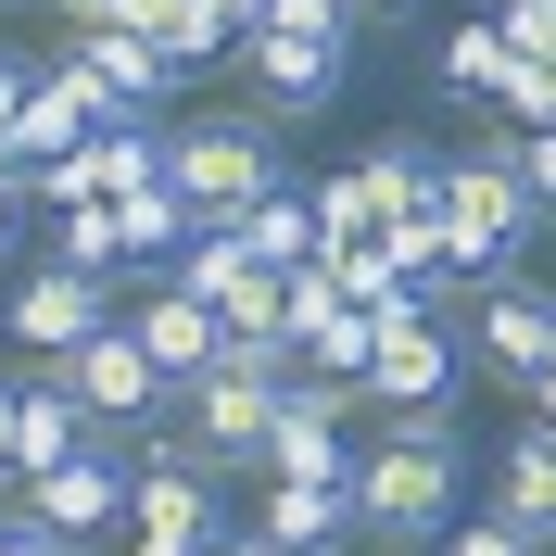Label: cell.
<instances>
[{"mask_svg": "<svg viewBox=\"0 0 556 556\" xmlns=\"http://www.w3.org/2000/svg\"><path fill=\"white\" fill-rule=\"evenodd\" d=\"M367 354H380V316H329V329H316V342H304V367H316V380H354V392H367Z\"/></svg>", "mask_w": 556, "mask_h": 556, "instance_id": "cell-25", "label": "cell"}, {"mask_svg": "<svg viewBox=\"0 0 556 556\" xmlns=\"http://www.w3.org/2000/svg\"><path fill=\"white\" fill-rule=\"evenodd\" d=\"M455 342L481 354V380H531V367L556 354V291H544V278H493L481 329H455Z\"/></svg>", "mask_w": 556, "mask_h": 556, "instance_id": "cell-12", "label": "cell"}, {"mask_svg": "<svg viewBox=\"0 0 556 556\" xmlns=\"http://www.w3.org/2000/svg\"><path fill=\"white\" fill-rule=\"evenodd\" d=\"M506 76H519V51H506V26H493V13H468V26H443V51H430V89H443V102H506Z\"/></svg>", "mask_w": 556, "mask_h": 556, "instance_id": "cell-19", "label": "cell"}, {"mask_svg": "<svg viewBox=\"0 0 556 556\" xmlns=\"http://www.w3.org/2000/svg\"><path fill=\"white\" fill-rule=\"evenodd\" d=\"M0 468H13V367H0Z\"/></svg>", "mask_w": 556, "mask_h": 556, "instance_id": "cell-33", "label": "cell"}, {"mask_svg": "<svg viewBox=\"0 0 556 556\" xmlns=\"http://www.w3.org/2000/svg\"><path fill=\"white\" fill-rule=\"evenodd\" d=\"M26 89H38V64H26V51H0V152H13V114H26Z\"/></svg>", "mask_w": 556, "mask_h": 556, "instance_id": "cell-30", "label": "cell"}, {"mask_svg": "<svg viewBox=\"0 0 556 556\" xmlns=\"http://www.w3.org/2000/svg\"><path fill=\"white\" fill-rule=\"evenodd\" d=\"M443 556H544V544H531L519 519H493V506H481V519H455V531H443Z\"/></svg>", "mask_w": 556, "mask_h": 556, "instance_id": "cell-27", "label": "cell"}, {"mask_svg": "<svg viewBox=\"0 0 556 556\" xmlns=\"http://www.w3.org/2000/svg\"><path fill=\"white\" fill-rule=\"evenodd\" d=\"M493 114H506V127H556V64H519Z\"/></svg>", "mask_w": 556, "mask_h": 556, "instance_id": "cell-28", "label": "cell"}, {"mask_svg": "<svg viewBox=\"0 0 556 556\" xmlns=\"http://www.w3.org/2000/svg\"><path fill=\"white\" fill-rule=\"evenodd\" d=\"M354 177L380 190V228H430V215H443V152H430L417 127H380L367 152H354Z\"/></svg>", "mask_w": 556, "mask_h": 556, "instance_id": "cell-17", "label": "cell"}, {"mask_svg": "<svg viewBox=\"0 0 556 556\" xmlns=\"http://www.w3.org/2000/svg\"><path fill=\"white\" fill-rule=\"evenodd\" d=\"M177 13H190V0H102V26H127V38H152V51H165V38H177Z\"/></svg>", "mask_w": 556, "mask_h": 556, "instance_id": "cell-29", "label": "cell"}, {"mask_svg": "<svg viewBox=\"0 0 556 556\" xmlns=\"http://www.w3.org/2000/svg\"><path fill=\"white\" fill-rule=\"evenodd\" d=\"M26 519H38V531H64V544L114 531V519H127V443L102 430V443H76L64 468H38V481H26Z\"/></svg>", "mask_w": 556, "mask_h": 556, "instance_id": "cell-8", "label": "cell"}, {"mask_svg": "<svg viewBox=\"0 0 556 556\" xmlns=\"http://www.w3.org/2000/svg\"><path fill=\"white\" fill-rule=\"evenodd\" d=\"M455 367H468V342H455L443 316H405V329H380V354H367V417L455 405Z\"/></svg>", "mask_w": 556, "mask_h": 556, "instance_id": "cell-9", "label": "cell"}, {"mask_svg": "<svg viewBox=\"0 0 556 556\" xmlns=\"http://www.w3.org/2000/svg\"><path fill=\"white\" fill-rule=\"evenodd\" d=\"M342 481H354V544H392V556L443 544L455 506H468V430H455V405L380 417V443L354 455Z\"/></svg>", "mask_w": 556, "mask_h": 556, "instance_id": "cell-1", "label": "cell"}, {"mask_svg": "<svg viewBox=\"0 0 556 556\" xmlns=\"http://www.w3.org/2000/svg\"><path fill=\"white\" fill-rule=\"evenodd\" d=\"M253 531L278 556H342L354 544V481H266L253 493Z\"/></svg>", "mask_w": 556, "mask_h": 556, "instance_id": "cell-16", "label": "cell"}, {"mask_svg": "<svg viewBox=\"0 0 556 556\" xmlns=\"http://www.w3.org/2000/svg\"><path fill=\"white\" fill-rule=\"evenodd\" d=\"M127 329H139V354L165 367V392H190L228 354V329H215V304L203 291H177V278H139V304H127Z\"/></svg>", "mask_w": 556, "mask_h": 556, "instance_id": "cell-11", "label": "cell"}, {"mask_svg": "<svg viewBox=\"0 0 556 556\" xmlns=\"http://www.w3.org/2000/svg\"><path fill=\"white\" fill-rule=\"evenodd\" d=\"M493 519H519L531 544L556 556V430L544 417H519V430L493 443Z\"/></svg>", "mask_w": 556, "mask_h": 556, "instance_id": "cell-18", "label": "cell"}, {"mask_svg": "<svg viewBox=\"0 0 556 556\" xmlns=\"http://www.w3.org/2000/svg\"><path fill=\"white\" fill-rule=\"evenodd\" d=\"M354 13H367V26H392V13H417V0H354Z\"/></svg>", "mask_w": 556, "mask_h": 556, "instance_id": "cell-35", "label": "cell"}, {"mask_svg": "<svg viewBox=\"0 0 556 556\" xmlns=\"http://www.w3.org/2000/svg\"><path fill=\"white\" fill-rule=\"evenodd\" d=\"M544 13H556V0H544Z\"/></svg>", "mask_w": 556, "mask_h": 556, "instance_id": "cell-37", "label": "cell"}, {"mask_svg": "<svg viewBox=\"0 0 556 556\" xmlns=\"http://www.w3.org/2000/svg\"><path fill=\"white\" fill-rule=\"evenodd\" d=\"M519 139H531V127H506V114H493L468 152H443V266L481 278V291H493V278H519L531 228H544V203L519 190Z\"/></svg>", "mask_w": 556, "mask_h": 556, "instance_id": "cell-2", "label": "cell"}, {"mask_svg": "<svg viewBox=\"0 0 556 556\" xmlns=\"http://www.w3.org/2000/svg\"><path fill=\"white\" fill-rule=\"evenodd\" d=\"M354 241H380V190L354 165H329L316 177V253H354Z\"/></svg>", "mask_w": 556, "mask_h": 556, "instance_id": "cell-23", "label": "cell"}, {"mask_svg": "<svg viewBox=\"0 0 556 556\" xmlns=\"http://www.w3.org/2000/svg\"><path fill=\"white\" fill-rule=\"evenodd\" d=\"M215 13H228V26H241V38H253V26H266V0H215Z\"/></svg>", "mask_w": 556, "mask_h": 556, "instance_id": "cell-34", "label": "cell"}, {"mask_svg": "<svg viewBox=\"0 0 556 556\" xmlns=\"http://www.w3.org/2000/svg\"><path fill=\"white\" fill-rule=\"evenodd\" d=\"M228 241H241L253 266H278V278H291V266H316V190H291V177H278L266 203H241V215H228Z\"/></svg>", "mask_w": 556, "mask_h": 556, "instance_id": "cell-20", "label": "cell"}, {"mask_svg": "<svg viewBox=\"0 0 556 556\" xmlns=\"http://www.w3.org/2000/svg\"><path fill=\"white\" fill-rule=\"evenodd\" d=\"M278 304H291V367H304V342H316V329L354 304V291H342V266L316 253V266H291V278H278Z\"/></svg>", "mask_w": 556, "mask_h": 556, "instance_id": "cell-24", "label": "cell"}, {"mask_svg": "<svg viewBox=\"0 0 556 556\" xmlns=\"http://www.w3.org/2000/svg\"><path fill=\"white\" fill-rule=\"evenodd\" d=\"M165 190L190 203V228H228L241 203L278 190V127L266 114H177L165 127Z\"/></svg>", "mask_w": 556, "mask_h": 556, "instance_id": "cell-3", "label": "cell"}, {"mask_svg": "<svg viewBox=\"0 0 556 556\" xmlns=\"http://www.w3.org/2000/svg\"><path fill=\"white\" fill-rule=\"evenodd\" d=\"M13 241H26V177L0 165V266H13Z\"/></svg>", "mask_w": 556, "mask_h": 556, "instance_id": "cell-31", "label": "cell"}, {"mask_svg": "<svg viewBox=\"0 0 556 556\" xmlns=\"http://www.w3.org/2000/svg\"><path fill=\"white\" fill-rule=\"evenodd\" d=\"M76 443H102V430H89V405H76V380L64 367H13V481H38V468H64Z\"/></svg>", "mask_w": 556, "mask_h": 556, "instance_id": "cell-14", "label": "cell"}, {"mask_svg": "<svg viewBox=\"0 0 556 556\" xmlns=\"http://www.w3.org/2000/svg\"><path fill=\"white\" fill-rule=\"evenodd\" d=\"M241 51H253V114H266V127H304V114H329V102H342V76H354V51L266 38V26H253Z\"/></svg>", "mask_w": 556, "mask_h": 556, "instance_id": "cell-10", "label": "cell"}, {"mask_svg": "<svg viewBox=\"0 0 556 556\" xmlns=\"http://www.w3.org/2000/svg\"><path fill=\"white\" fill-rule=\"evenodd\" d=\"M89 127H114V114H102V89H89L76 64H38V89H26V114H13V152H0V165H13V177H38V165H64Z\"/></svg>", "mask_w": 556, "mask_h": 556, "instance_id": "cell-13", "label": "cell"}, {"mask_svg": "<svg viewBox=\"0 0 556 556\" xmlns=\"http://www.w3.org/2000/svg\"><path fill=\"white\" fill-rule=\"evenodd\" d=\"M114 278H76V266H26L13 278V304H0V329H13V354H38V367H64L89 329H114Z\"/></svg>", "mask_w": 556, "mask_h": 556, "instance_id": "cell-6", "label": "cell"}, {"mask_svg": "<svg viewBox=\"0 0 556 556\" xmlns=\"http://www.w3.org/2000/svg\"><path fill=\"white\" fill-rule=\"evenodd\" d=\"M266 38H316V51H354V38H367V13H354V0H266Z\"/></svg>", "mask_w": 556, "mask_h": 556, "instance_id": "cell-26", "label": "cell"}, {"mask_svg": "<svg viewBox=\"0 0 556 556\" xmlns=\"http://www.w3.org/2000/svg\"><path fill=\"white\" fill-rule=\"evenodd\" d=\"M203 556H278V544H266V531H215Z\"/></svg>", "mask_w": 556, "mask_h": 556, "instance_id": "cell-32", "label": "cell"}, {"mask_svg": "<svg viewBox=\"0 0 556 556\" xmlns=\"http://www.w3.org/2000/svg\"><path fill=\"white\" fill-rule=\"evenodd\" d=\"M64 64L102 89V114H165L177 102V64L152 51V38H127V26H89V38H64Z\"/></svg>", "mask_w": 556, "mask_h": 556, "instance_id": "cell-15", "label": "cell"}, {"mask_svg": "<svg viewBox=\"0 0 556 556\" xmlns=\"http://www.w3.org/2000/svg\"><path fill=\"white\" fill-rule=\"evenodd\" d=\"M215 481L190 468V455H139L127 468V556H203L215 544Z\"/></svg>", "mask_w": 556, "mask_h": 556, "instance_id": "cell-7", "label": "cell"}, {"mask_svg": "<svg viewBox=\"0 0 556 556\" xmlns=\"http://www.w3.org/2000/svg\"><path fill=\"white\" fill-rule=\"evenodd\" d=\"M215 329L253 354H291V304H278V266H241L228 291H215Z\"/></svg>", "mask_w": 556, "mask_h": 556, "instance_id": "cell-21", "label": "cell"}, {"mask_svg": "<svg viewBox=\"0 0 556 556\" xmlns=\"http://www.w3.org/2000/svg\"><path fill=\"white\" fill-rule=\"evenodd\" d=\"M64 380H76V405H89V430H114V443H139V430L177 405V392H165V367L139 354V329H127V316H114V329H89V342L64 354Z\"/></svg>", "mask_w": 556, "mask_h": 556, "instance_id": "cell-5", "label": "cell"}, {"mask_svg": "<svg viewBox=\"0 0 556 556\" xmlns=\"http://www.w3.org/2000/svg\"><path fill=\"white\" fill-rule=\"evenodd\" d=\"M51 13H64V0H51Z\"/></svg>", "mask_w": 556, "mask_h": 556, "instance_id": "cell-36", "label": "cell"}, {"mask_svg": "<svg viewBox=\"0 0 556 556\" xmlns=\"http://www.w3.org/2000/svg\"><path fill=\"white\" fill-rule=\"evenodd\" d=\"M51 266H76V278H127V228H114V203H64V215H51Z\"/></svg>", "mask_w": 556, "mask_h": 556, "instance_id": "cell-22", "label": "cell"}, {"mask_svg": "<svg viewBox=\"0 0 556 556\" xmlns=\"http://www.w3.org/2000/svg\"><path fill=\"white\" fill-rule=\"evenodd\" d=\"M152 177H165V114H114V127H89L64 152V165H38L26 177V203H127V190H152Z\"/></svg>", "mask_w": 556, "mask_h": 556, "instance_id": "cell-4", "label": "cell"}]
</instances>
